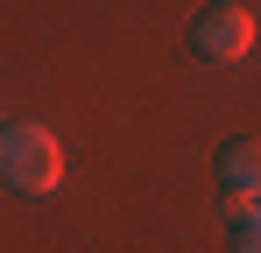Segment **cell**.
I'll use <instances>...</instances> for the list:
<instances>
[{"mask_svg": "<svg viewBox=\"0 0 261 253\" xmlns=\"http://www.w3.org/2000/svg\"><path fill=\"white\" fill-rule=\"evenodd\" d=\"M0 176L14 183V190H29V197H43L64 183V148H57V134L49 126H7L0 134Z\"/></svg>", "mask_w": 261, "mask_h": 253, "instance_id": "6da1fadb", "label": "cell"}, {"mask_svg": "<svg viewBox=\"0 0 261 253\" xmlns=\"http://www.w3.org/2000/svg\"><path fill=\"white\" fill-rule=\"evenodd\" d=\"M191 42H198V56H212V64H240V56L254 49V14H247V7H233V0H219V7L198 14Z\"/></svg>", "mask_w": 261, "mask_h": 253, "instance_id": "7a4b0ae2", "label": "cell"}, {"mask_svg": "<svg viewBox=\"0 0 261 253\" xmlns=\"http://www.w3.org/2000/svg\"><path fill=\"white\" fill-rule=\"evenodd\" d=\"M219 183L233 190V204H261V141H233L219 155Z\"/></svg>", "mask_w": 261, "mask_h": 253, "instance_id": "3957f363", "label": "cell"}, {"mask_svg": "<svg viewBox=\"0 0 261 253\" xmlns=\"http://www.w3.org/2000/svg\"><path fill=\"white\" fill-rule=\"evenodd\" d=\"M233 253H261V204L233 211Z\"/></svg>", "mask_w": 261, "mask_h": 253, "instance_id": "277c9868", "label": "cell"}, {"mask_svg": "<svg viewBox=\"0 0 261 253\" xmlns=\"http://www.w3.org/2000/svg\"><path fill=\"white\" fill-rule=\"evenodd\" d=\"M0 134H7V126H0Z\"/></svg>", "mask_w": 261, "mask_h": 253, "instance_id": "5b68a950", "label": "cell"}]
</instances>
